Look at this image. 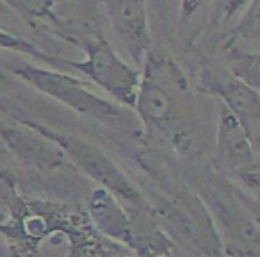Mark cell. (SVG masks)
I'll return each instance as SVG.
<instances>
[{
    "mask_svg": "<svg viewBox=\"0 0 260 257\" xmlns=\"http://www.w3.org/2000/svg\"><path fill=\"white\" fill-rule=\"evenodd\" d=\"M2 66L6 73H11L13 77L23 80L41 95L112 131L116 129L128 134H139L145 129L134 109L100 97L91 90L86 80L70 75L62 68H45L27 61H4Z\"/></svg>",
    "mask_w": 260,
    "mask_h": 257,
    "instance_id": "277c9868",
    "label": "cell"
},
{
    "mask_svg": "<svg viewBox=\"0 0 260 257\" xmlns=\"http://www.w3.org/2000/svg\"><path fill=\"white\" fill-rule=\"evenodd\" d=\"M214 170L260 204V152L232 111L217 102Z\"/></svg>",
    "mask_w": 260,
    "mask_h": 257,
    "instance_id": "5b68a950",
    "label": "cell"
},
{
    "mask_svg": "<svg viewBox=\"0 0 260 257\" xmlns=\"http://www.w3.org/2000/svg\"><path fill=\"white\" fill-rule=\"evenodd\" d=\"M221 59L235 75L260 93V50H244L237 47L223 48Z\"/></svg>",
    "mask_w": 260,
    "mask_h": 257,
    "instance_id": "5bb4252c",
    "label": "cell"
},
{
    "mask_svg": "<svg viewBox=\"0 0 260 257\" xmlns=\"http://www.w3.org/2000/svg\"><path fill=\"white\" fill-rule=\"evenodd\" d=\"M198 195L205 202L223 241L224 255H260V223L246 211L241 196L234 195L235 186L224 188L202 182Z\"/></svg>",
    "mask_w": 260,
    "mask_h": 257,
    "instance_id": "52a82bcc",
    "label": "cell"
},
{
    "mask_svg": "<svg viewBox=\"0 0 260 257\" xmlns=\"http://www.w3.org/2000/svg\"><path fill=\"white\" fill-rule=\"evenodd\" d=\"M38 125L66 150L73 168L79 174L86 175L96 186H102V188L112 191L130 211L153 209L155 207L146 198L145 193L126 177L125 172L116 164V161L111 159V156L104 152L102 147L94 145L93 141L86 138L59 131L54 127L43 125V123H38Z\"/></svg>",
    "mask_w": 260,
    "mask_h": 257,
    "instance_id": "8992f818",
    "label": "cell"
},
{
    "mask_svg": "<svg viewBox=\"0 0 260 257\" xmlns=\"http://www.w3.org/2000/svg\"><path fill=\"white\" fill-rule=\"evenodd\" d=\"M36 33L50 34L79 48L86 38L102 33L72 0H2Z\"/></svg>",
    "mask_w": 260,
    "mask_h": 257,
    "instance_id": "9c48e42d",
    "label": "cell"
},
{
    "mask_svg": "<svg viewBox=\"0 0 260 257\" xmlns=\"http://www.w3.org/2000/svg\"><path fill=\"white\" fill-rule=\"evenodd\" d=\"M251 0H212L209 29H226V25H234L237 18L246 11Z\"/></svg>",
    "mask_w": 260,
    "mask_h": 257,
    "instance_id": "9a60e30c",
    "label": "cell"
},
{
    "mask_svg": "<svg viewBox=\"0 0 260 257\" xmlns=\"http://www.w3.org/2000/svg\"><path fill=\"white\" fill-rule=\"evenodd\" d=\"M2 48L11 50L15 54H23L34 58L36 61L47 63L54 68H66L77 70L82 73L91 84L98 86L109 93L116 102L121 105L134 109L138 102L139 84H141V68L132 66L114 50L107 38L102 33L86 38L80 43V50L84 54L82 61L66 58H54L36 47V43H30L25 38H20L11 34L9 31H2Z\"/></svg>",
    "mask_w": 260,
    "mask_h": 257,
    "instance_id": "3957f363",
    "label": "cell"
},
{
    "mask_svg": "<svg viewBox=\"0 0 260 257\" xmlns=\"http://www.w3.org/2000/svg\"><path fill=\"white\" fill-rule=\"evenodd\" d=\"M2 141L22 166L40 174L77 172L66 150L38 125V122L18 118L2 127Z\"/></svg>",
    "mask_w": 260,
    "mask_h": 257,
    "instance_id": "30bf717a",
    "label": "cell"
},
{
    "mask_svg": "<svg viewBox=\"0 0 260 257\" xmlns=\"http://www.w3.org/2000/svg\"><path fill=\"white\" fill-rule=\"evenodd\" d=\"M198 90L223 102L260 152V93L226 65L202 59Z\"/></svg>",
    "mask_w": 260,
    "mask_h": 257,
    "instance_id": "ba28073f",
    "label": "cell"
},
{
    "mask_svg": "<svg viewBox=\"0 0 260 257\" xmlns=\"http://www.w3.org/2000/svg\"><path fill=\"white\" fill-rule=\"evenodd\" d=\"M209 0H180V25L191 22Z\"/></svg>",
    "mask_w": 260,
    "mask_h": 257,
    "instance_id": "2e32d148",
    "label": "cell"
},
{
    "mask_svg": "<svg viewBox=\"0 0 260 257\" xmlns=\"http://www.w3.org/2000/svg\"><path fill=\"white\" fill-rule=\"evenodd\" d=\"M0 232L15 255H125L128 246L107 239L94 229L87 211L57 200L25 198L16 179L2 172Z\"/></svg>",
    "mask_w": 260,
    "mask_h": 257,
    "instance_id": "6da1fadb",
    "label": "cell"
},
{
    "mask_svg": "<svg viewBox=\"0 0 260 257\" xmlns=\"http://www.w3.org/2000/svg\"><path fill=\"white\" fill-rule=\"evenodd\" d=\"M230 47L260 50V0H251L237 22L224 31L219 48L223 50Z\"/></svg>",
    "mask_w": 260,
    "mask_h": 257,
    "instance_id": "4fadbf2b",
    "label": "cell"
},
{
    "mask_svg": "<svg viewBox=\"0 0 260 257\" xmlns=\"http://www.w3.org/2000/svg\"><path fill=\"white\" fill-rule=\"evenodd\" d=\"M134 111L146 132L178 149L187 150L192 145L194 97L184 68L173 55L155 50L146 54Z\"/></svg>",
    "mask_w": 260,
    "mask_h": 257,
    "instance_id": "7a4b0ae2",
    "label": "cell"
},
{
    "mask_svg": "<svg viewBox=\"0 0 260 257\" xmlns=\"http://www.w3.org/2000/svg\"><path fill=\"white\" fill-rule=\"evenodd\" d=\"M102 6L119 41L136 66L141 68L146 54L152 50L146 0H102Z\"/></svg>",
    "mask_w": 260,
    "mask_h": 257,
    "instance_id": "8fae6325",
    "label": "cell"
},
{
    "mask_svg": "<svg viewBox=\"0 0 260 257\" xmlns=\"http://www.w3.org/2000/svg\"><path fill=\"white\" fill-rule=\"evenodd\" d=\"M87 214H89L94 229L102 236L130 248L132 245V214H130L128 207L114 193L102 186H96L87 200Z\"/></svg>",
    "mask_w": 260,
    "mask_h": 257,
    "instance_id": "7c38bea8",
    "label": "cell"
}]
</instances>
